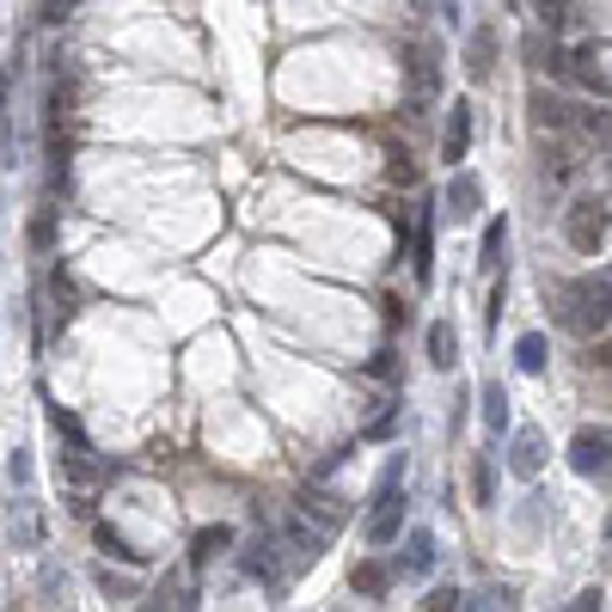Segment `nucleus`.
I'll list each match as a JSON object with an SVG mask.
<instances>
[{"label":"nucleus","mask_w":612,"mask_h":612,"mask_svg":"<svg viewBox=\"0 0 612 612\" xmlns=\"http://www.w3.org/2000/svg\"><path fill=\"white\" fill-rule=\"evenodd\" d=\"M564 240L576 245L582 257H600V245L612 240V214L600 197H576L570 209H564Z\"/></svg>","instance_id":"3"},{"label":"nucleus","mask_w":612,"mask_h":612,"mask_svg":"<svg viewBox=\"0 0 612 612\" xmlns=\"http://www.w3.org/2000/svg\"><path fill=\"white\" fill-rule=\"evenodd\" d=\"M349 582H356V594H361V600H380L386 588L399 582V576H392V564H386V557H356Z\"/></svg>","instance_id":"15"},{"label":"nucleus","mask_w":612,"mask_h":612,"mask_svg":"<svg viewBox=\"0 0 612 612\" xmlns=\"http://www.w3.org/2000/svg\"><path fill=\"white\" fill-rule=\"evenodd\" d=\"M392 429H399V411H380L368 429H361V435H368V442H392Z\"/></svg>","instance_id":"31"},{"label":"nucleus","mask_w":612,"mask_h":612,"mask_svg":"<svg viewBox=\"0 0 612 612\" xmlns=\"http://www.w3.org/2000/svg\"><path fill=\"white\" fill-rule=\"evenodd\" d=\"M423 607H429V612H454V607H466V594H459V588H429Z\"/></svg>","instance_id":"30"},{"label":"nucleus","mask_w":612,"mask_h":612,"mask_svg":"<svg viewBox=\"0 0 612 612\" xmlns=\"http://www.w3.org/2000/svg\"><path fill=\"white\" fill-rule=\"evenodd\" d=\"M545 349H552L545 331H527V337L514 343V368H521V374H545Z\"/></svg>","instance_id":"21"},{"label":"nucleus","mask_w":612,"mask_h":612,"mask_svg":"<svg viewBox=\"0 0 612 612\" xmlns=\"http://www.w3.org/2000/svg\"><path fill=\"white\" fill-rule=\"evenodd\" d=\"M471 135H478V111H471V99H454V111H447V129H442V159H447V171H454L459 159L471 154Z\"/></svg>","instance_id":"9"},{"label":"nucleus","mask_w":612,"mask_h":612,"mask_svg":"<svg viewBox=\"0 0 612 612\" xmlns=\"http://www.w3.org/2000/svg\"><path fill=\"white\" fill-rule=\"evenodd\" d=\"M404 471H411V459L404 454H392L380 466V478H374V509H368V521H361V539L380 552V545H399V533H404Z\"/></svg>","instance_id":"2"},{"label":"nucleus","mask_w":612,"mask_h":612,"mask_svg":"<svg viewBox=\"0 0 612 612\" xmlns=\"http://www.w3.org/2000/svg\"><path fill=\"white\" fill-rule=\"evenodd\" d=\"M7 485L31 490V447H13V459H7Z\"/></svg>","instance_id":"27"},{"label":"nucleus","mask_w":612,"mask_h":612,"mask_svg":"<svg viewBox=\"0 0 612 612\" xmlns=\"http://www.w3.org/2000/svg\"><path fill=\"white\" fill-rule=\"evenodd\" d=\"M442 209H447V221H454V227H466V221H478V214H485V185H478V171L454 166V178H447V197H442Z\"/></svg>","instance_id":"8"},{"label":"nucleus","mask_w":612,"mask_h":612,"mask_svg":"<svg viewBox=\"0 0 612 612\" xmlns=\"http://www.w3.org/2000/svg\"><path fill=\"white\" fill-rule=\"evenodd\" d=\"M99 588H104V594H111V600H135V588H129V582H116L111 570H99Z\"/></svg>","instance_id":"34"},{"label":"nucleus","mask_w":612,"mask_h":612,"mask_svg":"<svg viewBox=\"0 0 612 612\" xmlns=\"http://www.w3.org/2000/svg\"><path fill=\"white\" fill-rule=\"evenodd\" d=\"M31 245H37V252L56 245V202H43V209L31 214Z\"/></svg>","instance_id":"24"},{"label":"nucleus","mask_w":612,"mask_h":612,"mask_svg":"<svg viewBox=\"0 0 612 612\" xmlns=\"http://www.w3.org/2000/svg\"><path fill=\"white\" fill-rule=\"evenodd\" d=\"M233 539H240V533H233V527H221V521H214V527H202L197 539H190V570H209V564H221Z\"/></svg>","instance_id":"14"},{"label":"nucleus","mask_w":612,"mask_h":612,"mask_svg":"<svg viewBox=\"0 0 612 612\" xmlns=\"http://www.w3.org/2000/svg\"><path fill=\"white\" fill-rule=\"evenodd\" d=\"M533 111H539V123H570V104L552 99V92H533Z\"/></svg>","instance_id":"28"},{"label":"nucleus","mask_w":612,"mask_h":612,"mask_svg":"<svg viewBox=\"0 0 612 612\" xmlns=\"http://www.w3.org/2000/svg\"><path fill=\"white\" fill-rule=\"evenodd\" d=\"M276 539H282L288 564H313V557L331 545V527H319V521H307V509H300V514H288L282 527H276Z\"/></svg>","instance_id":"7"},{"label":"nucleus","mask_w":612,"mask_h":612,"mask_svg":"<svg viewBox=\"0 0 612 612\" xmlns=\"http://www.w3.org/2000/svg\"><path fill=\"white\" fill-rule=\"evenodd\" d=\"M423 343H429V368H435V374H454V361H459V331H454V319H429Z\"/></svg>","instance_id":"12"},{"label":"nucleus","mask_w":612,"mask_h":612,"mask_svg":"<svg viewBox=\"0 0 612 612\" xmlns=\"http://www.w3.org/2000/svg\"><path fill=\"white\" fill-rule=\"evenodd\" d=\"M478 404H485V429H490V435H502V429H509V392H502V386H485Z\"/></svg>","instance_id":"22"},{"label":"nucleus","mask_w":612,"mask_h":612,"mask_svg":"<svg viewBox=\"0 0 612 612\" xmlns=\"http://www.w3.org/2000/svg\"><path fill=\"white\" fill-rule=\"evenodd\" d=\"M282 557H288V552H282V539H276V533L264 527L257 539H245V552H240V576H245V582H257V588H270V594H276V588L288 582Z\"/></svg>","instance_id":"4"},{"label":"nucleus","mask_w":612,"mask_h":612,"mask_svg":"<svg viewBox=\"0 0 612 612\" xmlns=\"http://www.w3.org/2000/svg\"><path fill=\"white\" fill-rule=\"evenodd\" d=\"M570 471L576 478H600V471H612V429L588 423L570 435Z\"/></svg>","instance_id":"6"},{"label":"nucleus","mask_w":612,"mask_h":612,"mask_svg":"<svg viewBox=\"0 0 612 612\" xmlns=\"http://www.w3.org/2000/svg\"><path fill=\"white\" fill-rule=\"evenodd\" d=\"M7 527H13V545L19 552H37L43 545V521H37V497L31 490H19L13 509H7Z\"/></svg>","instance_id":"11"},{"label":"nucleus","mask_w":612,"mask_h":612,"mask_svg":"<svg viewBox=\"0 0 612 612\" xmlns=\"http://www.w3.org/2000/svg\"><path fill=\"white\" fill-rule=\"evenodd\" d=\"M545 521H552V502H545L539 490H533V497H527V509L514 514V527L527 533V539H539V533H545Z\"/></svg>","instance_id":"23"},{"label":"nucleus","mask_w":612,"mask_h":612,"mask_svg":"<svg viewBox=\"0 0 612 612\" xmlns=\"http://www.w3.org/2000/svg\"><path fill=\"white\" fill-rule=\"evenodd\" d=\"M509 471H514V478H527V485L545 471V435H539V429H514V442H509Z\"/></svg>","instance_id":"10"},{"label":"nucleus","mask_w":612,"mask_h":612,"mask_svg":"<svg viewBox=\"0 0 612 612\" xmlns=\"http://www.w3.org/2000/svg\"><path fill=\"white\" fill-rule=\"evenodd\" d=\"M429 209H435V202H423V214H416V233H411V240H416L411 270H416V282H423V288H429V276H435V214H429Z\"/></svg>","instance_id":"16"},{"label":"nucleus","mask_w":612,"mask_h":612,"mask_svg":"<svg viewBox=\"0 0 612 612\" xmlns=\"http://www.w3.org/2000/svg\"><path fill=\"white\" fill-rule=\"evenodd\" d=\"M399 545H404V552L392 557V576H399V582H423V576L442 564V539H435L429 527H404Z\"/></svg>","instance_id":"5"},{"label":"nucleus","mask_w":612,"mask_h":612,"mask_svg":"<svg viewBox=\"0 0 612 612\" xmlns=\"http://www.w3.org/2000/svg\"><path fill=\"white\" fill-rule=\"evenodd\" d=\"M545 171H552L557 185H564V178H570V171H576V159H570V147H545Z\"/></svg>","instance_id":"29"},{"label":"nucleus","mask_w":612,"mask_h":612,"mask_svg":"<svg viewBox=\"0 0 612 612\" xmlns=\"http://www.w3.org/2000/svg\"><path fill=\"white\" fill-rule=\"evenodd\" d=\"M478 270H485V276L509 270V214L485 221V245H478Z\"/></svg>","instance_id":"13"},{"label":"nucleus","mask_w":612,"mask_h":612,"mask_svg":"<svg viewBox=\"0 0 612 612\" xmlns=\"http://www.w3.org/2000/svg\"><path fill=\"white\" fill-rule=\"evenodd\" d=\"M471 497H478V509H497V454H471Z\"/></svg>","instance_id":"19"},{"label":"nucleus","mask_w":612,"mask_h":612,"mask_svg":"<svg viewBox=\"0 0 612 612\" xmlns=\"http://www.w3.org/2000/svg\"><path fill=\"white\" fill-rule=\"evenodd\" d=\"M43 404H49V399H43ZM49 429H56V435H62L68 447H80V442H86L80 416H74V411H62V404H49Z\"/></svg>","instance_id":"25"},{"label":"nucleus","mask_w":612,"mask_h":612,"mask_svg":"<svg viewBox=\"0 0 612 612\" xmlns=\"http://www.w3.org/2000/svg\"><path fill=\"white\" fill-rule=\"evenodd\" d=\"M300 509L313 514L319 527H331V533H337L343 521H349V502H343V497H331V490H300Z\"/></svg>","instance_id":"17"},{"label":"nucleus","mask_w":612,"mask_h":612,"mask_svg":"<svg viewBox=\"0 0 612 612\" xmlns=\"http://www.w3.org/2000/svg\"><path fill=\"white\" fill-rule=\"evenodd\" d=\"M557 325L570 337H607L612 331V270H594V276H576V282L557 288Z\"/></svg>","instance_id":"1"},{"label":"nucleus","mask_w":612,"mask_h":612,"mask_svg":"<svg viewBox=\"0 0 612 612\" xmlns=\"http://www.w3.org/2000/svg\"><path fill=\"white\" fill-rule=\"evenodd\" d=\"M368 374H374V380H392V374H399V361H392V349H380V356L368 361Z\"/></svg>","instance_id":"35"},{"label":"nucleus","mask_w":612,"mask_h":612,"mask_svg":"<svg viewBox=\"0 0 612 612\" xmlns=\"http://www.w3.org/2000/svg\"><path fill=\"white\" fill-rule=\"evenodd\" d=\"M576 123H582L588 142H612V111H594V104H588V111L576 116Z\"/></svg>","instance_id":"26"},{"label":"nucleus","mask_w":612,"mask_h":612,"mask_svg":"<svg viewBox=\"0 0 612 612\" xmlns=\"http://www.w3.org/2000/svg\"><path fill=\"white\" fill-rule=\"evenodd\" d=\"M570 607H576V612H594V607H607V594H600V588H582V594H576Z\"/></svg>","instance_id":"36"},{"label":"nucleus","mask_w":612,"mask_h":612,"mask_svg":"<svg viewBox=\"0 0 612 612\" xmlns=\"http://www.w3.org/2000/svg\"><path fill=\"white\" fill-rule=\"evenodd\" d=\"M490 62H497V31L478 25L466 37V74H471V80H490Z\"/></svg>","instance_id":"18"},{"label":"nucleus","mask_w":612,"mask_h":612,"mask_svg":"<svg viewBox=\"0 0 612 612\" xmlns=\"http://www.w3.org/2000/svg\"><path fill=\"white\" fill-rule=\"evenodd\" d=\"M92 545H99L104 557H116V564H142V552H135V545H129L111 521H92Z\"/></svg>","instance_id":"20"},{"label":"nucleus","mask_w":612,"mask_h":612,"mask_svg":"<svg viewBox=\"0 0 612 612\" xmlns=\"http://www.w3.org/2000/svg\"><path fill=\"white\" fill-rule=\"evenodd\" d=\"M349 454H356V447H331V454H325V459H319V466H313V478H331V471H337V466H343V459H349Z\"/></svg>","instance_id":"33"},{"label":"nucleus","mask_w":612,"mask_h":612,"mask_svg":"<svg viewBox=\"0 0 612 612\" xmlns=\"http://www.w3.org/2000/svg\"><path fill=\"white\" fill-rule=\"evenodd\" d=\"M37 594L56 607V600H68V576H56V570H43V582H37Z\"/></svg>","instance_id":"32"},{"label":"nucleus","mask_w":612,"mask_h":612,"mask_svg":"<svg viewBox=\"0 0 612 612\" xmlns=\"http://www.w3.org/2000/svg\"><path fill=\"white\" fill-rule=\"evenodd\" d=\"M80 0H43V19H62V13H74Z\"/></svg>","instance_id":"37"}]
</instances>
